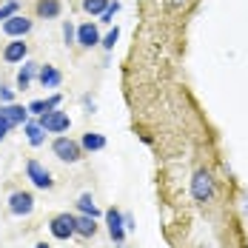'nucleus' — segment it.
I'll return each mask as SVG.
<instances>
[{
    "mask_svg": "<svg viewBox=\"0 0 248 248\" xmlns=\"http://www.w3.org/2000/svg\"><path fill=\"white\" fill-rule=\"evenodd\" d=\"M191 197L197 200V202H208V200L214 197V177L205 169L194 171V177H191Z\"/></svg>",
    "mask_w": 248,
    "mask_h": 248,
    "instance_id": "f257e3e1",
    "label": "nucleus"
},
{
    "mask_svg": "<svg viewBox=\"0 0 248 248\" xmlns=\"http://www.w3.org/2000/svg\"><path fill=\"white\" fill-rule=\"evenodd\" d=\"M51 151H54V157L63 160V163H77V160L83 157L80 143H75L72 137H57V140L51 143Z\"/></svg>",
    "mask_w": 248,
    "mask_h": 248,
    "instance_id": "f03ea898",
    "label": "nucleus"
},
{
    "mask_svg": "<svg viewBox=\"0 0 248 248\" xmlns=\"http://www.w3.org/2000/svg\"><path fill=\"white\" fill-rule=\"evenodd\" d=\"M37 123L43 125V131H46V134H63V131H69L72 120H69V114H66V111L54 108V111H46Z\"/></svg>",
    "mask_w": 248,
    "mask_h": 248,
    "instance_id": "7ed1b4c3",
    "label": "nucleus"
},
{
    "mask_svg": "<svg viewBox=\"0 0 248 248\" xmlns=\"http://www.w3.org/2000/svg\"><path fill=\"white\" fill-rule=\"evenodd\" d=\"M26 177L31 180L34 188H51V171L40 160H29L26 163Z\"/></svg>",
    "mask_w": 248,
    "mask_h": 248,
    "instance_id": "20e7f679",
    "label": "nucleus"
},
{
    "mask_svg": "<svg viewBox=\"0 0 248 248\" xmlns=\"http://www.w3.org/2000/svg\"><path fill=\"white\" fill-rule=\"evenodd\" d=\"M49 231H51L54 240H69V237H75V214H57V217H51Z\"/></svg>",
    "mask_w": 248,
    "mask_h": 248,
    "instance_id": "39448f33",
    "label": "nucleus"
},
{
    "mask_svg": "<svg viewBox=\"0 0 248 248\" xmlns=\"http://www.w3.org/2000/svg\"><path fill=\"white\" fill-rule=\"evenodd\" d=\"M9 211H12L15 217H29V214L34 211V197H31L29 191H15V194L9 197Z\"/></svg>",
    "mask_w": 248,
    "mask_h": 248,
    "instance_id": "423d86ee",
    "label": "nucleus"
},
{
    "mask_svg": "<svg viewBox=\"0 0 248 248\" xmlns=\"http://www.w3.org/2000/svg\"><path fill=\"white\" fill-rule=\"evenodd\" d=\"M0 29H3L12 40H23L26 34L31 31V20H29V17H20V15H15V17H9L6 23H0Z\"/></svg>",
    "mask_w": 248,
    "mask_h": 248,
    "instance_id": "0eeeda50",
    "label": "nucleus"
},
{
    "mask_svg": "<svg viewBox=\"0 0 248 248\" xmlns=\"http://www.w3.org/2000/svg\"><path fill=\"white\" fill-rule=\"evenodd\" d=\"M106 225H108V237L120 246L125 240V225H123V214L117 211V208H108L106 211Z\"/></svg>",
    "mask_w": 248,
    "mask_h": 248,
    "instance_id": "6e6552de",
    "label": "nucleus"
},
{
    "mask_svg": "<svg viewBox=\"0 0 248 248\" xmlns=\"http://www.w3.org/2000/svg\"><path fill=\"white\" fill-rule=\"evenodd\" d=\"M0 117L9 125H23L29 120V108L17 106V103H9V106H0Z\"/></svg>",
    "mask_w": 248,
    "mask_h": 248,
    "instance_id": "1a4fd4ad",
    "label": "nucleus"
},
{
    "mask_svg": "<svg viewBox=\"0 0 248 248\" xmlns=\"http://www.w3.org/2000/svg\"><path fill=\"white\" fill-rule=\"evenodd\" d=\"M77 43L83 46V49H92V46H97L100 43V31L94 23H83L77 26Z\"/></svg>",
    "mask_w": 248,
    "mask_h": 248,
    "instance_id": "9d476101",
    "label": "nucleus"
},
{
    "mask_svg": "<svg viewBox=\"0 0 248 248\" xmlns=\"http://www.w3.org/2000/svg\"><path fill=\"white\" fill-rule=\"evenodd\" d=\"M26 57H29V46H26L23 40L6 43V49H3V60H6V63H23Z\"/></svg>",
    "mask_w": 248,
    "mask_h": 248,
    "instance_id": "9b49d317",
    "label": "nucleus"
},
{
    "mask_svg": "<svg viewBox=\"0 0 248 248\" xmlns=\"http://www.w3.org/2000/svg\"><path fill=\"white\" fill-rule=\"evenodd\" d=\"M60 94H51V97H46V100H31L26 108H29V114H37V117H43L46 111H54V108H60Z\"/></svg>",
    "mask_w": 248,
    "mask_h": 248,
    "instance_id": "f8f14e48",
    "label": "nucleus"
},
{
    "mask_svg": "<svg viewBox=\"0 0 248 248\" xmlns=\"http://www.w3.org/2000/svg\"><path fill=\"white\" fill-rule=\"evenodd\" d=\"M37 80H40V86H43V89H57V86L63 83V75H60L54 66H49V63H46V66H40Z\"/></svg>",
    "mask_w": 248,
    "mask_h": 248,
    "instance_id": "ddd939ff",
    "label": "nucleus"
},
{
    "mask_svg": "<svg viewBox=\"0 0 248 248\" xmlns=\"http://www.w3.org/2000/svg\"><path fill=\"white\" fill-rule=\"evenodd\" d=\"M37 72H40V63H34V60H23V69L17 72V89L26 92V89H29V83L37 77Z\"/></svg>",
    "mask_w": 248,
    "mask_h": 248,
    "instance_id": "4468645a",
    "label": "nucleus"
},
{
    "mask_svg": "<svg viewBox=\"0 0 248 248\" xmlns=\"http://www.w3.org/2000/svg\"><path fill=\"white\" fill-rule=\"evenodd\" d=\"M23 131H26V140H29L34 149L46 143V131H43V125L37 123V120H26V123H23Z\"/></svg>",
    "mask_w": 248,
    "mask_h": 248,
    "instance_id": "2eb2a0df",
    "label": "nucleus"
},
{
    "mask_svg": "<svg viewBox=\"0 0 248 248\" xmlns=\"http://www.w3.org/2000/svg\"><path fill=\"white\" fill-rule=\"evenodd\" d=\"M75 234H80V237H94L97 234V220L94 217H86V214L75 217Z\"/></svg>",
    "mask_w": 248,
    "mask_h": 248,
    "instance_id": "dca6fc26",
    "label": "nucleus"
},
{
    "mask_svg": "<svg viewBox=\"0 0 248 248\" xmlns=\"http://www.w3.org/2000/svg\"><path fill=\"white\" fill-rule=\"evenodd\" d=\"M77 208H80V214H86V217H94V220H97L100 214H103V211L97 208V202H94V197H92L89 191L77 197Z\"/></svg>",
    "mask_w": 248,
    "mask_h": 248,
    "instance_id": "f3484780",
    "label": "nucleus"
},
{
    "mask_svg": "<svg viewBox=\"0 0 248 248\" xmlns=\"http://www.w3.org/2000/svg\"><path fill=\"white\" fill-rule=\"evenodd\" d=\"M80 149H86V151H103V149H106V137H103V134H97V131H86V134H83V140H80Z\"/></svg>",
    "mask_w": 248,
    "mask_h": 248,
    "instance_id": "a211bd4d",
    "label": "nucleus"
},
{
    "mask_svg": "<svg viewBox=\"0 0 248 248\" xmlns=\"http://www.w3.org/2000/svg\"><path fill=\"white\" fill-rule=\"evenodd\" d=\"M60 12H63L60 0H37V15H40V17L51 20V17H57Z\"/></svg>",
    "mask_w": 248,
    "mask_h": 248,
    "instance_id": "6ab92c4d",
    "label": "nucleus"
},
{
    "mask_svg": "<svg viewBox=\"0 0 248 248\" xmlns=\"http://www.w3.org/2000/svg\"><path fill=\"white\" fill-rule=\"evenodd\" d=\"M17 9H20V3H17V0H6V3L0 6V23H6L9 17H15V15H17Z\"/></svg>",
    "mask_w": 248,
    "mask_h": 248,
    "instance_id": "aec40b11",
    "label": "nucleus"
},
{
    "mask_svg": "<svg viewBox=\"0 0 248 248\" xmlns=\"http://www.w3.org/2000/svg\"><path fill=\"white\" fill-rule=\"evenodd\" d=\"M106 6H108V0H83V9H86L89 15H103Z\"/></svg>",
    "mask_w": 248,
    "mask_h": 248,
    "instance_id": "412c9836",
    "label": "nucleus"
},
{
    "mask_svg": "<svg viewBox=\"0 0 248 248\" xmlns=\"http://www.w3.org/2000/svg\"><path fill=\"white\" fill-rule=\"evenodd\" d=\"M117 37H120V29L114 26V29H111V31H108V34H106V37L100 40V43H103V49L111 51V49H114V43H117Z\"/></svg>",
    "mask_w": 248,
    "mask_h": 248,
    "instance_id": "4be33fe9",
    "label": "nucleus"
},
{
    "mask_svg": "<svg viewBox=\"0 0 248 248\" xmlns=\"http://www.w3.org/2000/svg\"><path fill=\"white\" fill-rule=\"evenodd\" d=\"M117 12H120V3H117V0H114V3H108V6H106V12H103V15H100V20H103V23H111V20H114V15H117Z\"/></svg>",
    "mask_w": 248,
    "mask_h": 248,
    "instance_id": "5701e85b",
    "label": "nucleus"
},
{
    "mask_svg": "<svg viewBox=\"0 0 248 248\" xmlns=\"http://www.w3.org/2000/svg\"><path fill=\"white\" fill-rule=\"evenodd\" d=\"M63 40H66V43H75V40H77V29H75L72 20H66V23H63Z\"/></svg>",
    "mask_w": 248,
    "mask_h": 248,
    "instance_id": "b1692460",
    "label": "nucleus"
},
{
    "mask_svg": "<svg viewBox=\"0 0 248 248\" xmlns=\"http://www.w3.org/2000/svg\"><path fill=\"white\" fill-rule=\"evenodd\" d=\"M0 103H3V106L15 103V89H12V86H3V83H0Z\"/></svg>",
    "mask_w": 248,
    "mask_h": 248,
    "instance_id": "393cba45",
    "label": "nucleus"
},
{
    "mask_svg": "<svg viewBox=\"0 0 248 248\" xmlns=\"http://www.w3.org/2000/svg\"><path fill=\"white\" fill-rule=\"evenodd\" d=\"M9 128H12V125H9L6 120H3V117H0V140H3L6 134H9Z\"/></svg>",
    "mask_w": 248,
    "mask_h": 248,
    "instance_id": "a878e982",
    "label": "nucleus"
},
{
    "mask_svg": "<svg viewBox=\"0 0 248 248\" xmlns=\"http://www.w3.org/2000/svg\"><path fill=\"white\" fill-rule=\"evenodd\" d=\"M174 6H186V0H171Z\"/></svg>",
    "mask_w": 248,
    "mask_h": 248,
    "instance_id": "bb28decb",
    "label": "nucleus"
},
{
    "mask_svg": "<svg viewBox=\"0 0 248 248\" xmlns=\"http://www.w3.org/2000/svg\"><path fill=\"white\" fill-rule=\"evenodd\" d=\"M34 248H49V243H37Z\"/></svg>",
    "mask_w": 248,
    "mask_h": 248,
    "instance_id": "cd10ccee",
    "label": "nucleus"
}]
</instances>
